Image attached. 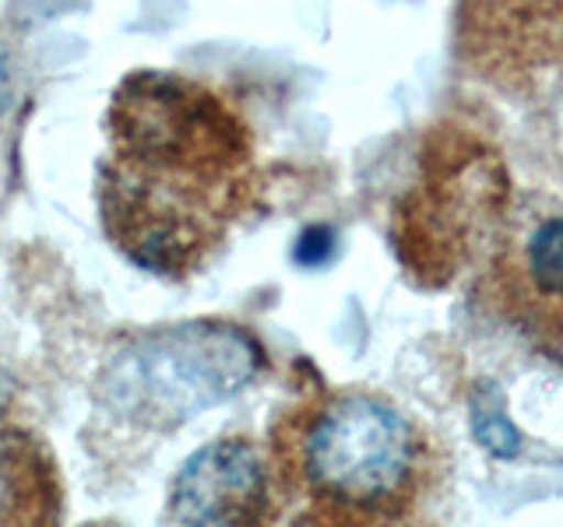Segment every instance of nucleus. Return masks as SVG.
I'll use <instances>...</instances> for the list:
<instances>
[{
    "label": "nucleus",
    "instance_id": "nucleus-9",
    "mask_svg": "<svg viewBox=\"0 0 563 527\" xmlns=\"http://www.w3.org/2000/svg\"><path fill=\"white\" fill-rule=\"evenodd\" d=\"M8 397H11V380H8L4 373H0V408L8 404Z\"/></svg>",
    "mask_w": 563,
    "mask_h": 527
},
{
    "label": "nucleus",
    "instance_id": "nucleus-5",
    "mask_svg": "<svg viewBox=\"0 0 563 527\" xmlns=\"http://www.w3.org/2000/svg\"><path fill=\"white\" fill-rule=\"evenodd\" d=\"M46 517V464L25 436L0 433V524Z\"/></svg>",
    "mask_w": 563,
    "mask_h": 527
},
{
    "label": "nucleus",
    "instance_id": "nucleus-4",
    "mask_svg": "<svg viewBox=\"0 0 563 527\" xmlns=\"http://www.w3.org/2000/svg\"><path fill=\"white\" fill-rule=\"evenodd\" d=\"M268 509V474L243 439L208 444L180 468L169 492L176 524H257Z\"/></svg>",
    "mask_w": 563,
    "mask_h": 527
},
{
    "label": "nucleus",
    "instance_id": "nucleus-8",
    "mask_svg": "<svg viewBox=\"0 0 563 527\" xmlns=\"http://www.w3.org/2000/svg\"><path fill=\"white\" fill-rule=\"evenodd\" d=\"M334 257V228L328 225H310L299 233L292 260L303 264V268H324V264Z\"/></svg>",
    "mask_w": 563,
    "mask_h": 527
},
{
    "label": "nucleus",
    "instance_id": "nucleus-6",
    "mask_svg": "<svg viewBox=\"0 0 563 527\" xmlns=\"http://www.w3.org/2000/svg\"><path fill=\"white\" fill-rule=\"evenodd\" d=\"M525 271L539 295L563 299V218H545L525 243Z\"/></svg>",
    "mask_w": 563,
    "mask_h": 527
},
{
    "label": "nucleus",
    "instance_id": "nucleus-7",
    "mask_svg": "<svg viewBox=\"0 0 563 527\" xmlns=\"http://www.w3.org/2000/svg\"><path fill=\"white\" fill-rule=\"evenodd\" d=\"M472 429H475V439H479L493 457H518L521 436L515 426H510L504 401L493 386H486V391L475 394V401H472Z\"/></svg>",
    "mask_w": 563,
    "mask_h": 527
},
{
    "label": "nucleus",
    "instance_id": "nucleus-1",
    "mask_svg": "<svg viewBox=\"0 0 563 527\" xmlns=\"http://www.w3.org/2000/svg\"><path fill=\"white\" fill-rule=\"evenodd\" d=\"M246 134L201 85L134 75L110 105L99 211L110 239L152 274H190L246 193Z\"/></svg>",
    "mask_w": 563,
    "mask_h": 527
},
{
    "label": "nucleus",
    "instance_id": "nucleus-3",
    "mask_svg": "<svg viewBox=\"0 0 563 527\" xmlns=\"http://www.w3.org/2000/svg\"><path fill=\"white\" fill-rule=\"evenodd\" d=\"M422 439L395 404L339 394L299 433V474L317 500L345 514H395L412 496Z\"/></svg>",
    "mask_w": 563,
    "mask_h": 527
},
{
    "label": "nucleus",
    "instance_id": "nucleus-2",
    "mask_svg": "<svg viewBox=\"0 0 563 527\" xmlns=\"http://www.w3.org/2000/svg\"><path fill=\"white\" fill-rule=\"evenodd\" d=\"M264 351L236 324L158 327L117 348L99 373V401L141 429H176L236 397L261 373Z\"/></svg>",
    "mask_w": 563,
    "mask_h": 527
}]
</instances>
